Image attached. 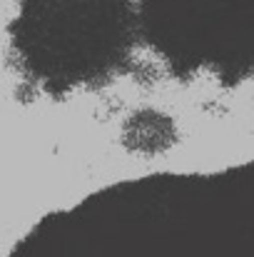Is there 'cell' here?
Masks as SVG:
<instances>
[{"instance_id": "obj_1", "label": "cell", "mask_w": 254, "mask_h": 257, "mask_svg": "<svg viewBox=\"0 0 254 257\" xmlns=\"http://www.w3.org/2000/svg\"><path fill=\"white\" fill-rule=\"evenodd\" d=\"M137 40L135 0H20L10 23L18 70L48 95L105 85Z\"/></svg>"}]
</instances>
